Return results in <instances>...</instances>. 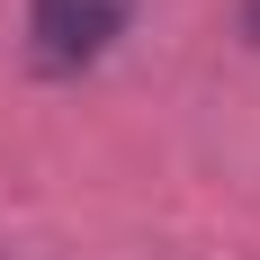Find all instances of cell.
I'll use <instances>...</instances> for the list:
<instances>
[{
	"instance_id": "1",
	"label": "cell",
	"mask_w": 260,
	"mask_h": 260,
	"mask_svg": "<svg viewBox=\"0 0 260 260\" xmlns=\"http://www.w3.org/2000/svg\"><path fill=\"white\" fill-rule=\"evenodd\" d=\"M135 0H27V72L36 81H81L99 72L108 45L126 36Z\"/></svg>"
},
{
	"instance_id": "2",
	"label": "cell",
	"mask_w": 260,
	"mask_h": 260,
	"mask_svg": "<svg viewBox=\"0 0 260 260\" xmlns=\"http://www.w3.org/2000/svg\"><path fill=\"white\" fill-rule=\"evenodd\" d=\"M242 45H260V0H242Z\"/></svg>"
}]
</instances>
